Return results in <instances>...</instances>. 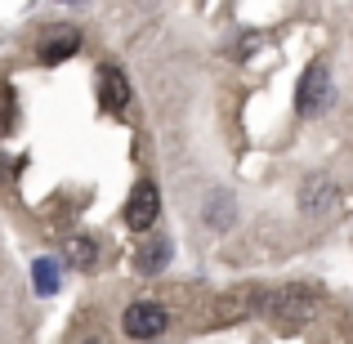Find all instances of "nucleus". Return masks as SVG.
I'll return each mask as SVG.
<instances>
[{"label":"nucleus","instance_id":"1","mask_svg":"<svg viewBox=\"0 0 353 344\" xmlns=\"http://www.w3.org/2000/svg\"><path fill=\"white\" fill-rule=\"evenodd\" d=\"M318 304H322V291L309 286V282H291V286H282V291L259 295V309H264L282 331H300L304 322L318 313Z\"/></svg>","mask_w":353,"mask_h":344},{"label":"nucleus","instance_id":"2","mask_svg":"<svg viewBox=\"0 0 353 344\" xmlns=\"http://www.w3.org/2000/svg\"><path fill=\"white\" fill-rule=\"evenodd\" d=\"M170 327V318H165V309L161 304H152V300H139V304H130L125 309V318H121V331H125L130 340H157L161 331Z\"/></svg>","mask_w":353,"mask_h":344},{"label":"nucleus","instance_id":"3","mask_svg":"<svg viewBox=\"0 0 353 344\" xmlns=\"http://www.w3.org/2000/svg\"><path fill=\"white\" fill-rule=\"evenodd\" d=\"M157 210H161V192H157V183L139 179L134 188H130V197H125V228L148 232L157 224Z\"/></svg>","mask_w":353,"mask_h":344},{"label":"nucleus","instance_id":"4","mask_svg":"<svg viewBox=\"0 0 353 344\" xmlns=\"http://www.w3.org/2000/svg\"><path fill=\"white\" fill-rule=\"evenodd\" d=\"M295 103H300V112H304V117H318L322 108L331 103V72L322 68V63H313V68L304 72V81H300V94H295Z\"/></svg>","mask_w":353,"mask_h":344},{"label":"nucleus","instance_id":"5","mask_svg":"<svg viewBox=\"0 0 353 344\" xmlns=\"http://www.w3.org/2000/svg\"><path fill=\"white\" fill-rule=\"evenodd\" d=\"M81 50V32L77 27H50L41 41V63H63Z\"/></svg>","mask_w":353,"mask_h":344},{"label":"nucleus","instance_id":"6","mask_svg":"<svg viewBox=\"0 0 353 344\" xmlns=\"http://www.w3.org/2000/svg\"><path fill=\"white\" fill-rule=\"evenodd\" d=\"M99 103H103L108 112H125V103H130V85H125V77H121V68H112V63L99 72Z\"/></svg>","mask_w":353,"mask_h":344},{"label":"nucleus","instance_id":"7","mask_svg":"<svg viewBox=\"0 0 353 344\" xmlns=\"http://www.w3.org/2000/svg\"><path fill=\"white\" fill-rule=\"evenodd\" d=\"M233 197L228 192H210L206 197V224L210 228H233Z\"/></svg>","mask_w":353,"mask_h":344},{"label":"nucleus","instance_id":"8","mask_svg":"<svg viewBox=\"0 0 353 344\" xmlns=\"http://www.w3.org/2000/svg\"><path fill=\"white\" fill-rule=\"evenodd\" d=\"M165 264H170V241L165 237H152L143 250H139V268H143V273H161Z\"/></svg>","mask_w":353,"mask_h":344},{"label":"nucleus","instance_id":"9","mask_svg":"<svg viewBox=\"0 0 353 344\" xmlns=\"http://www.w3.org/2000/svg\"><path fill=\"white\" fill-rule=\"evenodd\" d=\"M32 277H36V295H54L59 291V264H54V259H36Z\"/></svg>","mask_w":353,"mask_h":344},{"label":"nucleus","instance_id":"10","mask_svg":"<svg viewBox=\"0 0 353 344\" xmlns=\"http://www.w3.org/2000/svg\"><path fill=\"white\" fill-rule=\"evenodd\" d=\"M94 259H99V250H94V241H90V237L68 241V264L72 268H94Z\"/></svg>","mask_w":353,"mask_h":344},{"label":"nucleus","instance_id":"11","mask_svg":"<svg viewBox=\"0 0 353 344\" xmlns=\"http://www.w3.org/2000/svg\"><path fill=\"white\" fill-rule=\"evenodd\" d=\"M9 117H14V94L0 90V125H9Z\"/></svg>","mask_w":353,"mask_h":344},{"label":"nucleus","instance_id":"12","mask_svg":"<svg viewBox=\"0 0 353 344\" xmlns=\"http://www.w3.org/2000/svg\"><path fill=\"white\" fill-rule=\"evenodd\" d=\"M85 344H99V340H85Z\"/></svg>","mask_w":353,"mask_h":344}]
</instances>
